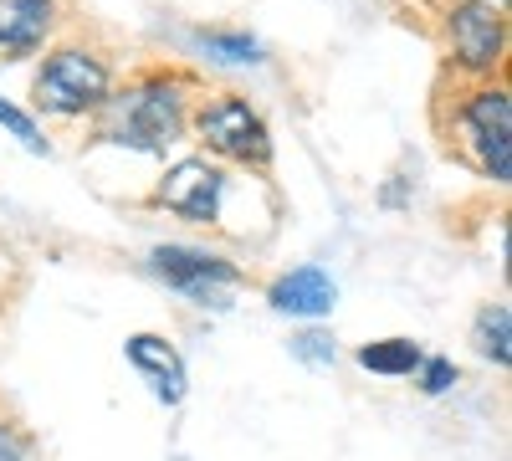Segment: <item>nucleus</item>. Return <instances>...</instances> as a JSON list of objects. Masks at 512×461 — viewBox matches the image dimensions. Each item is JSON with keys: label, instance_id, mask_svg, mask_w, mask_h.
<instances>
[{"label": "nucleus", "instance_id": "ddd939ff", "mask_svg": "<svg viewBox=\"0 0 512 461\" xmlns=\"http://www.w3.org/2000/svg\"><path fill=\"white\" fill-rule=\"evenodd\" d=\"M477 349L492 364H507L512 359V349H507V308L502 303L497 308H482V318H477Z\"/></svg>", "mask_w": 512, "mask_h": 461}, {"label": "nucleus", "instance_id": "20e7f679", "mask_svg": "<svg viewBox=\"0 0 512 461\" xmlns=\"http://www.w3.org/2000/svg\"><path fill=\"white\" fill-rule=\"evenodd\" d=\"M461 123H466V134H472V144H477L482 170L497 185H507L512 180V103H507V93L502 88L477 93L472 103H466Z\"/></svg>", "mask_w": 512, "mask_h": 461}, {"label": "nucleus", "instance_id": "dca6fc26", "mask_svg": "<svg viewBox=\"0 0 512 461\" xmlns=\"http://www.w3.org/2000/svg\"><path fill=\"white\" fill-rule=\"evenodd\" d=\"M451 385H456V364H446V359L425 364V359H420V390H425V395H441V390H451Z\"/></svg>", "mask_w": 512, "mask_h": 461}, {"label": "nucleus", "instance_id": "f3484780", "mask_svg": "<svg viewBox=\"0 0 512 461\" xmlns=\"http://www.w3.org/2000/svg\"><path fill=\"white\" fill-rule=\"evenodd\" d=\"M0 461H26V441L11 426H0Z\"/></svg>", "mask_w": 512, "mask_h": 461}, {"label": "nucleus", "instance_id": "39448f33", "mask_svg": "<svg viewBox=\"0 0 512 461\" xmlns=\"http://www.w3.org/2000/svg\"><path fill=\"white\" fill-rule=\"evenodd\" d=\"M221 195H226V175L205 159H180L175 170L164 175L159 200L164 211H175L185 221H216L221 216Z\"/></svg>", "mask_w": 512, "mask_h": 461}, {"label": "nucleus", "instance_id": "2eb2a0df", "mask_svg": "<svg viewBox=\"0 0 512 461\" xmlns=\"http://www.w3.org/2000/svg\"><path fill=\"white\" fill-rule=\"evenodd\" d=\"M0 123H6V129H11V134H16V139H21V144H26L31 154H47V139L36 134V123H31V118H26L21 108H11L6 98H0Z\"/></svg>", "mask_w": 512, "mask_h": 461}, {"label": "nucleus", "instance_id": "7ed1b4c3", "mask_svg": "<svg viewBox=\"0 0 512 461\" xmlns=\"http://www.w3.org/2000/svg\"><path fill=\"white\" fill-rule=\"evenodd\" d=\"M200 139L241 164H267L272 159V139H267V123L256 118L241 98H216L200 113Z\"/></svg>", "mask_w": 512, "mask_h": 461}, {"label": "nucleus", "instance_id": "9b49d317", "mask_svg": "<svg viewBox=\"0 0 512 461\" xmlns=\"http://www.w3.org/2000/svg\"><path fill=\"white\" fill-rule=\"evenodd\" d=\"M359 364L374 374H410V369H420V349L410 339H379V344L359 349Z\"/></svg>", "mask_w": 512, "mask_h": 461}, {"label": "nucleus", "instance_id": "f8f14e48", "mask_svg": "<svg viewBox=\"0 0 512 461\" xmlns=\"http://www.w3.org/2000/svg\"><path fill=\"white\" fill-rule=\"evenodd\" d=\"M195 41L216 62H262V41H251L246 31H200Z\"/></svg>", "mask_w": 512, "mask_h": 461}, {"label": "nucleus", "instance_id": "0eeeda50", "mask_svg": "<svg viewBox=\"0 0 512 461\" xmlns=\"http://www.w3.org/2000/svg\"><path fill=\"white\" fill-rule=\"evenodd\" d=\"M451 47H456V62L466 72L497 67V57H502V11L477 6V0L456 6L451 11Z\"/></svg>", "mask_w": 512, "mask_h": 461}, {"label": "nucleus", "instance_id": "9d476101", "mask_svg": "<svg viewBox=\"0 0 512 461\" xmlns=\"http://www.w3.org/2000/svg\"><path fill=\"white\" fill-rule=\"evenodd\" d=\"M52 26V0H0V47H36Z\"/></svg>", "mask_w": 512, "mask_h": 461}, {"label": "nucleus", "instance_id": "1a4fd4ad", "mask_svg": "<svg viewBox=\"0 0 512 461\" xmlns=\"http://www.w3.org/2000/svg\"><path fill=\"white\" fill-rule=\"evenodd\" d=\"M333 298H338V287L323 267H297L272 282V308L292 313V318H323L333 308Z\"/></svg>", "mask_w": 512, "mask_h": 461}, {"label": "nucleus", "instance_id": "6e6552de", "mask_svg": "<svg viewBox=\"0 0 512 461\" xmlns=\"http://www.w3.org/2000/svg\"><path fill=\"white\" fill-rule=\"evenodd\" d=\"M128 364L139 374H149V385L164 405L185 400V359L175 354L169 339H159V333H134V339H128Z\"/></svg>", "mask_w": 512, "mask_h": 461}, {"label": "nucleus", "instance_id": "a211bd4d", "mask_svg": "<svg viewBox=\"0 0 512 461\" xmlns=\"http://www.w3.org/2000/svg\"><path fill=\"white\" fill-rule=\"evenodd\" d=\"M477 6H492V11H502V6H507V0H477Z\"/></svg>", "mask_w": 512, "mask_h": 461}, {"label": "nucleus", "instance_id": "f257e3e1", "mask_svg": "<svg viewBox=\"0 0 512 461\" xmlns=\"http://www.w3.org/2000/svg\"><path fill=\"white\" fill-rule=\"evenodd\" d=\"M103 139L118 149H134V154H164L169 144L180 139L185 129V108H180V88L175 82H139L128 88L123 98H103Z\"/></svg>", "mask_w": 512, "mask_h": 461}, {"label": "nucleus", "instance_id": "423d86ee", "mask_svg": "<svg viewBox=\"0 0 512 461\" xmlns=\"http://www.w3.org/2000/svg\"><path fill=\"white\" fill-rule=\"evenodd\" d=\"M149 262L169 287L190 292V298H205V303H210V287H231L241 277L226 257H210V251H195V246H159Z\"/></svg>", "mask_w": 512, "mask_h": 461}, {"label": "nucleus", "instance_id": "f03ea898", "mask_svg": "<svg viewBox=\"0 0 512 461\" xmlns=\"http://www.w3.org/2000/svg\"><path fill=\"white\" fill-rule=\"evenodd\" d=\"M108 98V67L88 52H52L36 72V103L47 113H82Z\"/></svg>", "mask_w": 512, "mask_h": 461}, {"label": "nucleus", "instance_id": "4468645a", "mask_svg": "<svg viewBox=\"0 0 512 461\" xmlns=\"http://www.w3.org/2000/svg\"><path fill=\"white\" fill-rule=\"evenodd\" d=\"M292 354L303 364H313V369H328L333 364V339L318 333V328H308V333H297V339H292Z\"/></svg>", "mask_w": 512, "mask_h": 461}]
</instances>
